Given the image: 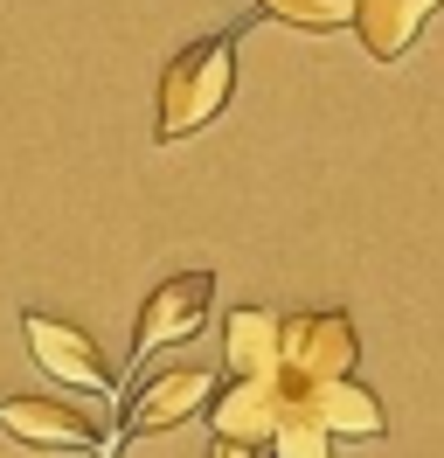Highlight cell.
<instances>
[{
    "mask_svg": "<svg viewBox=\"0 0 444 458\" xmlns=\"http://www.w3.org/2000/svg\"><path fill=\"white\" fill-rule=\"evenodd\" d=\"M278 319L271 306H236L222 319V361L229 375H278Z\"/></svg>",
    "mask_w": 444,
    "mask_h": 458,
    "instance_id": "cell-10",
    "label": "cell"
},
{
    "mask_svg": "<svg viewBox=\"0 0 444 458\" xmlns=\"http://www.w3.org/2000/svg\"><path fill=\"white\" fill-rule=\"evenodd\" d=\"M257 14H271L285 29L305 35H333V29H354V0H250Z\"/></svg>",
    "mask_w": 444,
    "mask_h": 458,
    "instance_id": "cell-11",
    "label": "cell"
},
{
    "mask_svg": "<svg viewBox=\"0 0 444 458\" xmlns=\"http://www.w3.org/2000/svg\"><path fill=\"white\" fill-rule=\"evenodd\" d=\"M444 0H354V35L375 63H403Z\"/></svg>",
    "mask_w": 444,
    "mask_h": 458,
    "instance_id": "cell-8",
    "label": "cell"
},
{
    "mask_svg": "<svg viewBox=\"0 0 444 458\" xmlns=\"http://www.w3.org/2000/svg\"><path fill=\"white\" fill-rule=\"evenodd\" d=\"M21 341H28V354H35V369L56 375L63 389H83V396H118V375L105 369L98 341L83 334L77 319H56V313H42V306H28V313H21Z\"/></svg>",
    "mask_w": 444,
    "mask_h": 458,
    "instance_id": "cell-5",
    "label": "cell"
},
{
    "mask_svg": "<svg viewBox=\"0 0 444 458\" xmlns=\"http://www.w3.org/2000/svg\"><path fill=\"white\" fill-rule=\"evenodd\" d=\"M209 306H216V271H174L146 292L139 306V327H132V369H146L160 347H181L209 327Z\"/></svg>",
    "mask_w": 444,
    "mask_h": 458,
    "instance_id": "cell-4",
    "label": "cell"
},
{
    "mask_svg": "<svg viewBox=\"0 0 444 458\" xmlns=\"http://www.w3.org/2000/svg\"><path fill=\"white\" fill-rule=\"evenodd\" d=\"M305 389L285 382V375H229L209 403V430L229 437V445H264L271 452V430L285 424V410L299 403Z\"/></svg>",
    "mask_w": 444,
    "mask_h": 458,
    "instance_id": "cell-6",
    "label": "cell"
},
{
    "mask_svg": "<svg viewBox=\"0 0 444 458\" xmlns=\"http://www.w3.org/2000/svg\"><path fill=\"white\" fill-rule=\"evenodd\" d=\"M236 42L243 29H216V35H194L188 49H174L160 70V98H153V140H194L201 125H216L236 98Z\"/></svg>",
    "mask_w": 444,
    "mask_h": 458,
    "instance_id": "cell-1",
    "label": "cell"
},
{
    "mask_svg": "<svg viewBox=\"0 0 444 458\" xmlns=\"http://www.w3.org/2000/svg\"><path fill=\"white\" fill-rule=\"evenodd\" d=\"M271 458H333V437H327V424L305 410V396L285 410V424L271 430Z\"/></svg>",
    "mask_w": 444,
    "mask_h": 458,
    "instance_id": "cell-12",
    "label": "cell"
},
{
    "mask_svg": "<svg viewBox=\"0 0 444 458\" xmlns=\"http://www.w3.org/2000/svg\"><path fill=\"white\" fill-rule=\"evenodd\" d=\"M216 389H222L216 369H166V375H146L132 396H125V417L105 430V458H118L132 437H160V430L201 417V410L216 403Z\"/></svg>",
    "mask_w": 444,
    "mask_h": 458,
    "instance_id": "cell-2",
    "label": "cell"
},
{
    "mask_svg": "<svg viewBox=\"0 0 444 458\" xmlns=\"http://www.w3.org/2000/svg\"><path fill=\"white\" fill-rule=\"evenodd\" d=\"M0 430L28 452H98L105 458V424L63 396H0Z\"/></svg>",
    "mask_w": 444,
    "mask_h": 458,
    "instance_id": "cell-7",
    "label": "cell"
},
{
    "mask_svg": "<svg viewBox=\"0 0 444 458\" xmlns=\"http://www.w3.org/2000/svg\"><path fill=\"white\" fill-rule=\"evenodd\" d=\"M305 410L327 424V437L340 445V437H354V445H375L388 430L382 403H375V389H361L354 375H340V382H320V389H305Z\"/></svg>",
    "mask_w": 444,
    "mask_h": 458,
    "instance_id": "cell-9",
    "label": "cell"
},
{
    "mask_svg": "<svg viewBox=\"0 0 444 458\" xmlns=\"http://www.w3.org/2000/svg\"><path fill=\"white\" fill-rule=\"evenodd\" d=\"M361 341H354V319L320 306V313H285L278 319V375L299 382V389H320V382H340L354 375Z\"/></svg>",
    "mask_w": 444,
    "mask_h": 458,
    "instance_id": "cell-3",
    "label": "cell"
},
{
    "mask_svg": "<svg viewBox=\"0 0 444 458\" xmlns=\"http://www.w3.org/2000/svg\"><path fill=\"white\" fill-rule=\"evenodd\" d=\"M209 458H271L264 445H229V437H209Z\"/></svg>",
    "mask_w": 444,
    "mask_h": 458,
    "instance_id": "cell-13",
    "label": "cell"
}]
</instances>
